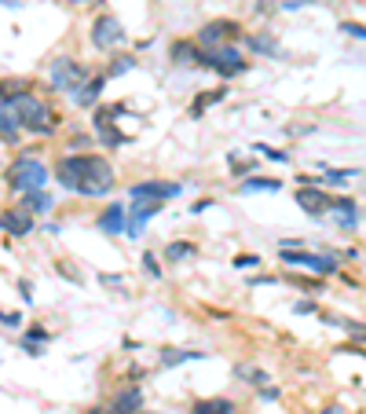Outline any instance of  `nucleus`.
I'll list each match as a JSON object with an SVG mask.
<instances>
[{
    "label": "nucleus",
    "instance_id": "9b49d317",
    "mask_svg": "<svg viewBox=\"0 0 366 414\" xmlns=\"http://www.w3.org/2000/svg\"><path fill=\"white\" fill-rule=\"evenodd\" d=\"M92 44L95 48H114V44H125V29L114 15H99L92 22Z\"/></svg>",
    "mask_w": 366,
    "mask_h": 414
},
{
    "label": "nucleus",
    "instance_id": "f257e3e1",
    "mask_svg": "<svg viewBox=\"0 0 366 414\" xmlns=\"http://www.w3.org/2000/svg\"><path fill=\"white\" fill-rule=\"evenodd\" d=\"M55 180L85 198H103L114 191V165L103 154H62L55 162Z\"/></svg>",
    "mask_w": 366,
    "mask_h": 414
},
{
    "label": "nucleus",
    "instance_id": "aec40b11",
    "mask_svg": "<svg viewBox=\"0 0 366 414\" xmlns=\"http://www.w3.org/2000/svg\"><path fill=\"white\" fill-rule=\"evenodd\" d=\"M224 95H227V88H205V92L198 95V99L190 103V118H202L213 103H224Z\"/></svg>",
    "mask_w": 366,
    "mask_h": 414
},
{
    "label": "nucleus",
    "instance_id": "9d476101",
    "mask_svg": "<svg viewBox=\"0 0 366 414\" xmlns=\"http://www.w3.org/2000/svg\"><path fill=\"white\" fill-rule=\"evenodd\" d=\"M297 205H300L308 216H323V213L333 209V195H326L323 187L308 184V187H297Z\"/></svg>",
    "mask_w": 366,
    "mask_h": 414
},
{
    "label": "nucleus",
    "instance_id": "5701e85b",
    "mask_svg": "<svg viewBox=\"0 0 366 414\" xmlns=\"http://www.w3.org/2000/svg\"><path fill=\"white\" fill-rule=\"evenodd\" d=\"M22 209L26 213H48L52 209V195H48V191H29V195H22Z\"/></svg>",
    "mask_w": 366,
    "mask_h": 414
},
{
    "label": "nucleus",
    "instance_id": "7ed1b4c3",
    "mask_svg": "<svg viewBox=\"0 0 366 414\" xmlns=\"http://www.w3.org/2000/svg\"><path fill=\"white\" fill-rule=\"evenodd\" d=\"M8 184H11L15 191H22V195H29V191H44V184H48V165L37 162L34 154L15 158V162L8 165Z\"/></svg>",
    "mask_w": 366,
    "mask_h": 414
},
{
    "label": "nucleus",
    "instance_id": "1a4fd4ad",
    "mask_svg": "<svg viewBox=\"0 0 366 414\" xmlns=\"http://www.w3.org/2000/svg\"><path fill=\"white\" fill-rule=\"evenodd\" d=\"M180 184H165V180H143V184H132L129 187V198L132 202H147V198H154V202H169V198H176L180 195Z\"/></svg>",
    "mask_w": 366,
    "mask_h": 414
},
{
    "label": "nucleus",
    "instance_id": "a211bd4d",
    "mask_svg": "<svg viewBox=\"0 0 366 414\" xmlns=\"http://www.w3.org/2000/svg\"><path fill=\"white\" fill-rule=\"evenodd\" d=\"M19 132H22V121H19V114H15V106L11 103H0V139L15 143V139H19Z\"/></svg>",
    "mask_w": 366,
    "mask_h": 414
},
{
    "label": "nucleus",
    "instance_id": "cd10ccee",
    "mask_svg": "<svg viewBox=\"0 0 366 414\" xmlns=\"http://www.w3.org/2000/svg\"><path fill=\"white\" fill-rule=\"evenodd\" d=\"M136 67V59L132 55H118L114 62H110V70H106V77H118V74H125V70H132Z\"/></svg>",
    "mask_w": 366,
    "mask_h": 414
},
{
    "label": "nucleus",
    "instance_id": "f03ea898",
    "mask_svg": "<svg viewBox=\"0 0 366 414\" xmlns=\"http://www.w3.org/2000/svg\"><path fill=\"white\" fill-rule=\"evenodd\" d=\"M11 106H15V114H19V121H22V129L29 132V136H48L59 125V114L52 106H48L44 99H37L34 92H26V95H19V99H11Z\"/></svg>",
    "mask_w": 366,
    "mask_h": 414
},
{
    "label": "nucleus",
    "instance_id": "2eb2a0df",
    "mask_svg": "<svg viewBox=\"0 0 366 414\" xmlns=\"http://www.w3.org/2000/svg\"><path fill=\"white\" fill-rule=\"evenodd\" d=\"M110 414H139L143 410V389L139 385H125L114 400H110V407H106Z\"/></svg>",
    "mask_w": 366,
    "mask_h": 414
},
{
    "label": "nucleus",
    "instance_id": "6e6552de",
    "mask_svg": "<svg viewBox=\"0 0 366 414\" xmlns=\"http://www.w3.org/2000/svg\"><path fill=\"white\" fill-rule=\"evenodd\" d=\"M114 114H118V106H99L92 114V129H95V136L103 139V147H125L129 143V132H121L118 129V121H114Z\"/></svg>",
    "mask_w": 366,
    "mask_h": 414
},
{
    "label": "nucleus",
    "instance_id": "4c0bfd02",
    "mask_svg": "<svg viewBox=\"0 0 366 414\" xmlns=\"http://www.w3.org/2000/svg\"><path fill=\"white\" fill-rule=\"evenodd\" d=\"M0 4H8V0H0Z\"/></svg>",
    "mask_w": 366,
    "mask_h": 414
},
{
    "label": "nucleus",
    "instance_id": "bb28decb",
    "mask_svg": "<svg viewBox=\"0 0 366 414\" xmlns=\"http://www.w3.org/2000/svg\"><path fill=\"white\" fill-rule=\"evenodd\" d=\"M195 253H198L195 242H172V246H165V261L176 264V261H183V257H195Z\"/></svg>",
    "mask_w": 366,
    "mask_h": 414
},
{
    "label": "nucleus",
    "instance_id": "39448f33",
    "mask_svg": "<svg viewBox=\"0 0 366 414\" xmlns=\"http://www.w3.org/2000/svg\"><path fill=\"white\" fill-rule=\"evenodd\" d=\"M48 74H52V85L59 92H66V95H77V92L88 85V70L77 59H55Z\"/></svg>",
    "mask_w": 366,
    "mask_h": 414
},
{
    "label": "nucleus",
    "instance_id": "e433bc0d",
    "mask_svg": "<svg viewBox=\"0 0 366 414\" xmlns=\"http://www.w3.org/2000/svg\"><path fill=\"white\" fill-rule=\"evenodd\" d=\"M139 414H154V410H139Z\"/></svg>",
    "mask_w": 366,
    "mask_h": 414
},
{
    "label": "nucleus",
    "instance_id": "a878e982",
    "mask_svg": "<svg viewBox=\"0 0 366 414\" xmlns=\"http://www.w3.org/2000/svg\"><path fill=\"white\" fill-rule=\"evenodd\" d=\"M279 187H282V180H272V177H253L246 184H238L242 195H253V191H279Z\"/></svg>",
    "mask_w": 366,
    "mask_h": 414
},
{
    "label": "nucleus",
    "instance_id": "412c9836",
    "mask_svg": "<svg viewBox=\"0 0 366 414\" xmlns=\"http://www.w3.org/2000/svg\"><path fill=\"white\" fill-rule=\"evenodd\" d=\"M333 213H337L341 228H356L359 224V209H356L352 198H333Z\"/></svg>",
    "mask_w": 366,
    "mask_h": 414
},
{
    "label": "nucleus",
    "instance_id": "c85d7f7f",
    "mask_svg": "<svg viewBox=\"0 0 366 414\" xmlns=\"http://www.w3.org/2000/svg\"><path fill=\"white\" fill-rule=\"evenodd\" d=\"M253 151H260L264 158H272V162H290V154H286V151H275V147H267V143H257Z\"/></svg>",
    "mask_w": 366,
    "mask_h": 414
},
{
    "label": "nucleus",
    "instance_id": "0eeeda50",
    "mask_svg": "<svg viewBox=\"0 0 366 414\" xmlns=\"http://www.w3.org/2000/svg\"><path fill=\"white\" fill-rule=\"evenodd\" d=\"M279 261L308 268V272H319V275H333L341 268L337 257H330V253H308V249H279Z\"/></svg>",
    "mask_w": 366,
    "mask_h": 414
},
{
    "label": "nucleus",
    "instance_id": "dca6fc26",
    "mask_svg": "<svg viewBox=\"0 0 366 414\" xmlns=\"http://www.w3.org/2000/svg\"><path fill=\"white\" fill-rule=\"evenodd\" d=\"M190 414H238V407L227 396H202V400L190 403Z\"/></svg>",
    "mask_w": 366,
    "mask_h": 414
},
{
    "label": "nucleus",
    "instance_id": "c9c22d12",
    "mask_svg": "<svg viewBox=\"0 0 366 414\" xmlns=\"http://www.w3.org/2000/svg\"><path fill=\"white\" fill-rule=\"evenodd\" d=\"M85 414H110V410H103V407H88Z\"/></svg>",
    "mask_w": 366,
    "mask_h": 414
},
{
    "label": "nucleus",
    "instance_id": "473e14b6",
    "mask_svg": "<svg viewBox=\"0 0 366 414\" xmlns=\"http://www.w3.org/2000/svg\"><path fill=\"white\" fill-rule=\"evenodd\" d=\"M341 326H344L348 333H352L356 341H366V326H363V323H341Z\"/></svg>",
    "mask_w": 366,
    "mask_h": 414
},
{
    "label": "nucleus",
    "instance_id": "393cba45",
    "mask_svg": "<svg viewBox=\"0 0 366 414\" xmlns=\"http://www.w3.org/2000/svg\"><path fill=\"white\" fill-rule=\"evenodd\" d=\"M242 41L249 44V52H257V55H279L275 41H272V37H264V34H246Z\"/></svg>",
    "mask_w": 366,
    "mask_h": 414
},
{
    "label": "nucleus",
    "instance_id": "7c9ffc66",
    "mask_svg": "<svg viewBox=\"0 0 366 414\" xmlns=\"http://www.w3.org/2000/svg\"><path fill=\"white\" fill-rule=\"evenodd\" d=\"M341 29H344V34H352L356 41H366V26H359V22H341Z\"/></svg>",
    "mask_w": 366,
    "mask_h": 414
},
{
    "label": "nucleus",
    "instance_id": "c756f323",
    "mask_svg": "<svg viewBox=\"0 0 366 414\" xmlns=\"http://www.w3.org/2000/svg\"><path fill=\"white\" fill-rule=\"evenodd\" d=\"M143 268H147V275H150V279H162V264H157L154 253H143Z\"/></svg>",
    "mask_w": 366,
    "mask_h": 414
},
{
    "label": "nucleus",
    "instance_id": "f704fd0d",
    "mask_svg": "<svg viewBox=\"0 0 366 414\" xmlns=\"http://www.w3.org/2000/svg\"><path fill=\"white\" fill-rule=\"evenodd\" d=\"M319 414H344V407H323Z\"/></svg>",
    "mask_w": 366,
    "mask_h": 414
},
{
    "label": "nucleus",
    "instance_id": "2f4dec72",
    "mask_svg": "<svg viewBox=\"0 0 366 414\" xmlns=\"http://www.w3.org/2000/svg\"><path fill=\"white\" fill-rule=\"evenodd\" d=\"M234 268H242V272H249V268H260V257H234Z\"/></svg>",
    "mask_w": 366,
    "mask_h": 414
},
{
    "label": "nucleus",
    "instance_id": "72a5a7b5",
    "mask_svg": "<svg viewBox=\"0 0 366 414\" xmlns=\"http://www.w3.org/2000/svg\"><path fill=\"white\" fill-rule=\"evenodd\" d=\"M0 323H8V326L15 330V326L22 323V315H19V312H4V308H0Z\"/></svg>",
    "mask_w": 366,
    "mask_h": 414
},
{
    "label": "nucleus",
    "instance_id": "6ab92c4d",
    "mask_svg": "<svg viewBox=\"0 0 366 414\" xmlns=\"http://www.w3.org/2000/svg\"><path fill=\"white\" fill-rule=\"evenodd\" d=\"M103 88H106V74H95V77H88V85L73 95V103L77 106H95L99 95H103Z\"/></svg>",
    "mask_w": 366,
    "mask_h": 414
},
{
    "label": "nucleus",
    "instance_id": "4be33fe9",
    "mask_svg": "<svg viewBox=\"0 0 366 414\" xmlns=\"http://www.w3.org/2000/svg\"><path fill=\"white\" fill-rule=\"evenodd\" d=\"M26 92H29V81H22V77H4V81H0V103H11Z\"/></svg>",
    "mask_w": 366,
    "mask_h": 414
},
{
    "label": "nucleus",
    "instance_id": "423d86ee",
    "mask_svg": "<svg viewBox=\"0 0 366 414\" xmlns=\"http://www.w3.org/2000/svg\"><path fill=\"white\" fill-rule=\"evenodd\" d=\"M205 67L216 70L220 77H242L249 70V59L238 52L234 44H227V48H213V52H205Z\"/></svg>",
    "mask_w": 366,
    "mask_h": 414
},
{
    "label": "nucleus",
    "instance_id": "ddd939ff",
    "mask_svg": "<svg viewBox=\"0 0 366 414\" xmlns=\"http://www.w3.org/2000/svg\"><path fill=\"white\" fill-rule=\"evenodd\" d=\"M0 228H4L11 238H22L34 231V213H26L22 205H15V209H4L0 213Z\"/></svg>",
    "mask_w": 366,
    "mask_h": 414
},
{
    "label": "nucleus",
    "instance_id": "b1692460",
    "mask_svg": "<svg viewBox=\"0 0 366 414\" xmlns=\"http://www.w3.org/2000/svg\"><path fill=\"white\" fill-rule=\"evenodd\" d=\"M190 359H205V356L195 352V348H169V352H162V367H180V363H190Z\"/></svg>",
    "mask_w": 366,
    "mask_h": 414
},
{
    "label": "nucleus",
    "instance_id": "f3484780",
    "mask_svg": "<svg viewBox=\"0 0 366 414\" xmlns=\"http://www.w3.org/2000/svg\"><path fill=\"white\" fill-rule=\"evenodd\" d=\"M125 224H129V213H125V205H106L103 216H99V231H106V235H121Z\"/></svg>",
    "mask_w": 366,
    "mask_h": 414
},
{
    "label": "nucleus",
    "instance_id": "4468645a",
    "mask_svg": "<svg viewBox=\"0 0 366 414\" xmlns=\"http://www.w3.org/2000/svg\"><path fill=\"white\" fill-rule=\"evenodd\" d=\"M162 205H165V202H154V198H147V202H132V213H129V224H125V231H129L132 238H139V235H143V224H147L150 216L162 213Z\"/></svg>",
    "mask_w": 366,
    "mask_h": 414
},
{
    "label": "nucleus",
    "instance_id": "f8f14e48",
    "mask_svg": "<svg viewBox=\"0 0 366 414\" xmlns=\"http://www.w3.org/2000/svg\"><path fill=\"white\" fill-rule=\"evenodd\" d=\"M169 59L176 62V67H205V52H202V44L198 41H172V48H169Z\"/></svg>",
    "mask_w": 366,
    "mask_h": 414
},
{
    "label": "nucleus",
    "instance_id": "20e7f679",
    "mask_svg": "<svg viewBox=\"0 0 366 414\" xmlns=\"http://www.w3.org/2000/svg\"><path fill=\"white\" fill-rule=\"evenodd\" d=\"M246 37V29L242 22H234V19H213V22H205L198 29V44H202V52H213V48H227L234 41H242Z\"/></svg>",
    "mask_w": 366,
    "mask_h": 414
}]
</instances>
